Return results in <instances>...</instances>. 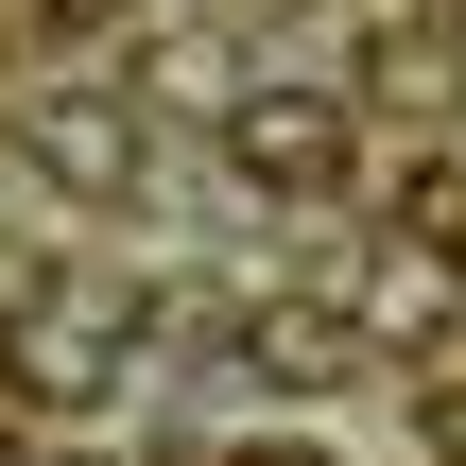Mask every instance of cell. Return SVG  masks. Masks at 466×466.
<instances>
[{
  "label": "cell",
  "mask_w": 466,
  "mask_h": 466,
  "mask_svg": "<svg viewBox=\"0 0 466 466\" xmlns=\"http://www.w3.org/2000/svg\"><path fill=\"white\" fill-rule=\"evenodd\" d=\"M259 380L277 398H329V380H363V329L346 311H259Z\"/></svg>",
  "instance_id": "cell-4"
},
{
  "label": "cell",
  "mask_w": 466,
  "mask_h": 466,
  "mask_svg": "<svg viewBox=\"0 0 466 466\" xmlns=\"http://www.w3.org/2000/svg\"><path fill=\"white\" fill-rule=\"evenodd\" d=\"M225 156H242L259 190H294V208H311V190H346V173H363V121H346L329 86H242V104H225Z\"/></svg>",
  "instance_id": "cell-1"
},
{
  "label": "cell",
  "mask_w": 466,
  "mask_h": 466,
  "mask_svg": "<svg viewBox=\"0 0 466 466\" xmlns=\"http://www.w3.org/2000/svg\"><path fill=\"white\" fill-rule=\"evenodd\" d=\"M450 259H466V225H450Z\"/></svg>",
  "instance_id": "cell-8"
},
{
  "label": "cell",
  "mask_w": 466,
  "mask_h": 466,
  "mask_svg": "<svg viewBox=\"0 0 466 466\" xmlns=\"http://www.w3.org/2000/svg\"><path fill=\"white\" fill-rule=\"evenodd\" d=\"M225 466H329V450H311V432H242Z\"/></svg>",
  "instance_id": "cell-6"
},
{
  "label": "cell",
  "mask_w": 466,
  "mask_h": 466,
  "mask_svg": "<svg viewBox=\"0 0 466 466\" xmlns=\"http://www.w3.org/2000/svg\"><path fill=\"white\" fill-rule=\"evenodd\" d=\"M17 138H35L69 190H138V138H156V121H138V86H35Z\"/></svg>",
  "instance_id": "cell-2"
},
{
  "label": "cell",
  "mask_w": 466,
  "mask_h": 466,
  "mask_svg": "<svg viewBox=\"0 0 466 466\" xmlns=\"http://www.w3.org/2000/svg\"><path fill=\"white\" fill-rule=\"evenodd\" d=\"M0 466H35V450H0Z\"/></svg>",
  "instance_id": "cell-7"
},
{
  "label": "cell",
  "mask_w": 466,
  "mask_h": 466,
  "mask_svg": "<svg viewBox=\"0 0 466 466\" xmlns=\"http://www.w3.org/2000/svg\"><path fill=\"white\" fill-rule=\"evenodd\" d=\"M0 363H17V398H35V415H69V398H121V329H104V294H35Z\"/></svg>",
  "instance_id": "cell-3"
},
{
  "label": "cell",
  "mask_w": 466,
  "mask_h": 466,
  "mask_svg": "<svg viewBox=\"0 0 466 466\" xmlns=\"http://www.w3.org/2000/svg\"><path fill=\"white\" fill-rule=\"evenodd\" d=\"M450 311H466V259H432V242L363 259V329H450Z\"/></svg>",
  "instance_id": "cell-5"
}]
</instances>
